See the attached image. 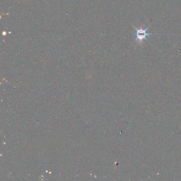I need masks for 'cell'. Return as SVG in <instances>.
<instances>
[{"label":"cell","instance_id":"obj_1","mask_svg":"<svg viewBox=\"0 0 181 181\" xmlns=\"http://www.w3.org/2000/svg\"><path fill=\"white\" fill-rule=\"evenodd\" d=\"M134 28L136 30L135 40H137V42H142L144 39H146V38L147 36L152 35V34H149L147 32L148 28H149V27L146 28L145 29H139L136 28L135 27H134Z\"/></svg>","mask_w":181,"mask_h":181}]
</instances>
